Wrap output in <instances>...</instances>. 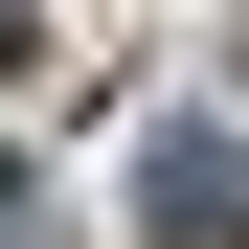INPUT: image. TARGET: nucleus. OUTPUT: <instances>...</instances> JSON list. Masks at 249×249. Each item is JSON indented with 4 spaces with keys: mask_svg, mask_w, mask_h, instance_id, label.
Segmentation results:
<instances>
[{
    "mask_svg": "<svg viewBox=\"0 0 249 249\" xmlns=\"http://www.w3.org/2000/svg\"><path fill=\"white\" fill-rule=\"evenodd\" d=\"M23 227H46V181H23V159H0V249H23Z\"/></svg>",
    "mask_w": 249,
    "mask_h": 249,
    "instance_id": "obj_2",
    "label": "nucleus"
},
{
    "mask_svg": "<svg viewBox=\"0 0 249 249\" xmlns=\"http://www.w3.org/2000/svg\"><path fill=\"white\" fill-rule=\"evenodd\" d=\"M136 204H159V249H249V136L227 113H159L136 136Z\"/></svg>",
    "mask_w": 249,
    "mask_h": 249,
    "instance_id": "obj_1",
    "label": "nucleus"
}]
</instances>
